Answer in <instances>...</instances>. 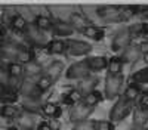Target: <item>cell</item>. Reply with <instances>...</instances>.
<instances>
[{
  "label": "cell",
  "instance_id": "1",
  "mask_svg": "<svg viewBox=\"0 0 148 130\" xmlns=\"http://www.w3.org/2000/svg\"><path fill=\"white\" fill-rule=\"evenodd\" d=\"M130 108H132V102H129L126 98L120 96L119 101L114 103V106L110 111V120H113V121H121L123 118L127 117V114L130 112Z\"/></svg>",
  "mask_w": 148,
  "mask_h": 130
},
{
  "label": "cell",
  "instance_id": "2",
  "mask_svg": "<svg viewBox=\"0 0 148 130\" xmlns=\"http://www.w3.org/2000/svg\"><path fill=\"white\" fill-rule=\"evenodd\" d=\"M121 84H123V77L120 74L117 76L108 74L105 78V98L114 99L121 90Z\"/></svg>",
  "mask_w": 148,
  "mask_h": 130
},
{
  "label": "cell",
  "instance_id": "3",
  "mask_svg": "<svg viewBox=\"0 0 148 130\" xmlns=\"http://www.w3.org/2000/svg\"><path fill=\"white\" fill-rule=\"evenodd\" d=\"M130 40H132V33H130V30H129V28L120 30L119 33H116V35L113 37V43H111V46H113V50H114V52H119V50L126 49V47H129V44H130Z\"/></svg>",
  "mask_w": 148,
  "mask_h": 130
},
{
  "label": "cell",
  "instance_id": "4",
  "mask_svg": "<svg viewBox=\"0 0 148 130\" xmlns=\"http://www.w3.org/2000/svg\"><path fill=\"white\" fill-rule=\"evenodd\" d=\"M89 73H90L89 65H88V62H86V59H84V61L73 64L67 69V78H71V80L86 78V77H89Z\"/></svg>",
  "mask_w": 148,
  "mask_h": 130
},
{
  "label": "cell",
  "instance_id": "5",
  "mask_svg": "<svg viewBox=\"0 0 148 130\" xmlns=\"http://www.w3.org/2000/svg\"><path fill=\"white\" fill-rule=\"evenodd\" d=\"M92 112H93V106L79 103V105L74 106V108L71 110V112H70V121L76 123V124L82 123V121H86V118H88Z\"/></svg>",
  "mask_w": 148,
  "mask_h": 130
},
{
  "label": "cell",
  "instance_id": "6",
  "mask_svg": "<svg viewBox=\"0 0 148 130\" xmlns=\"http://www.w3.org/2000/svg\"><path fill=\"white\" fill-rule=\"evenodd\" d=\"M65 44H67V52L73 56H83V55H88L92 50V46L86 42L68 40Z\"/></svg>",
  "mask_w": 148,
  "mask_h": 130
},
{
  "label": "cell",
  "instance_id": "7",
  "mask_svg": "<svg viewBox=\"0 0 148 130\" xmlns=\"http://www.w3.org/2000/svg\"><path fill=\"white\" fill-rule=\"evenodd\" d=\"M98 15L99 18H102L104 21H121L123 15H121V9L120 7H114V6H104L98 9Z\"/></svg>",
  "mask_w": 148,
  "mask_h": 130
},
{
  "label": "cell",
  "instance_id": "8",
  "mask_svg": "<svg viewBox=\"0 0 148 130\" xmlns=\"http://www.w3.org/2000/svg\"><path fill=\"white\" fill-rule=\"evenodd\" d=\"M25 33H27V37H28V40L33 43V44H36V46H45L46 44V35L43 34V31L42 30H39L34 24L31 25H27V28H25Z\"/></svg>",
  "mask_w": 148,
  "mask_h": 130
},
{
  "label": "cell",
  "instance_id": "9",
  "mask_svg": "<svg viewBox=\"0 0 148 130\" xmlns=\"http://www.w3.org/2000/svg\"><path fill=\"white\" fill-rule=\"evenodd\" d=\"M141 56H142V53H141L138 46H129V47H126V49H125V52H123L121 61L123 62H127V64H133V62H136Z\"/></svg>",
  "mask_w": 148,
  "mask_h": 130
},
{
  "label": "cell",
  "instance_id": "10",
  "mask_svg": "<svg viewBox=\"0 0 148 130\" xmlns=\"http://www.w3.org/2000/svg\"><path fill=\"white\" fill-rule=\"evenodd\" d=\"M86 37H90L92 40H96V42H99L104 39V35H105V31L104 28L101 27H95V25H88V27H84L80 30Z\"/></svg>",
  "mask_w": 148,
  "mask_h": 130
},
{
  "label": "cell",
  "instance_id": "11",
  "mask_svg": "<svg viewBox=\"0 0 148 130\" xmlns=\"http://www.w3.org/2000/svg\"><path fill=\"white\" fill-rule=\"evenodd\" d=\"M62 71H64V64L61 61H55V62H52L46 68V77H49L52 80V83H53V81H56L59 78V76H61Z\"/></svg>",
  "mask_w": 148,
  "mask_h": 130
},
{
  "label": "cell",
  "instance_id": "12",
  "mask_svg": "<svg viewBox=\"0 0 148 130\" xmlns=\"http://www.w3.org/2000/svg\"><path fill=\"white\" fill-rule=\"evenodd\" d=\"M86 62H88L90 71H101V69L107 68V65H108V61H107L104 56H93V58H89V59H86Z\"/></svg>",
  "mask_w": 148,
  "mask_h": 130
},
{
  "label": "cell",
  "instance_id": "13",
  "mask_svg": "<svg viewBox=\"0 0 148 130\" xmlns=\"http://www.w3.org/2000/svg\"><path fill=\"white\" fill-rule=\"evenodd\" d=\"M148 121V110H144L141 108V106H138V108H135L133 111V123L135 126L138 127H144Z\"/></svg>",
  "mask_w": 148,
  "mask_h": 130
},
{
  "label": "cell",
  "instance_id": "14",
  "mask_svg": "<svg viewBox=\"0 0 148 130\" xmlns=\"http://www.w3.org/2000/svg\"><path fill=\"white\" fill-rule=\"evenodd\" d=\"M21 93L25 98H37V93H40V92L34 83H31L30 80H24V83L21 84Z\"/></svg>",
  "mask_w": 148,
  "mask_h": 130
},
{
  "label": "cell",
  "instance_id": "15",
  "mask_svg": "<svg viewBox=\"0 0 148 130\" xmlns=\"http://www.w3.org/2000/svg\"><path fill=\"white\" fill-rule=\"evenodd\" d=\"M53 33L56 35H61V37H67V35H71L74 33V27L70 22H58L53 25Z\"/></svg>",
  "mask_w": 148,
  "mask_h": 130
},
{
  "label": "cell",
  "instance_id": "16",
  "mask_svg": "<svg viewBox=\"0 0 148 130\" xmlns=\"http://www.w3.org/2000/svg\"><path fill=\"white\" fill-rule=\"evenodd\" d=\"M96 83H98V78L95 77H86L83 81H82V84H80V95H83V96H86V95H89L93 92L95 86H96Z\"/></svg>",
  "mask_w": 148,
  "mask_h": 130
},
{
  "label": "cell",
  "instance_id": "17",
  "mask_svg": "<svg viewBox=\"0 0 148 130\" xmlns=\"http://www.w3.org/2000/svg\"><path fill=\"white\" fill-rule=\"evenodd\" d=\"M22 106L25 108L27 111H31V112H39L42 110V103H40V99L39 98H25L22 102Z\"/></svg>",
  "mask_w": 148,
  "mask_h": 130
},
{
  "label": "cell",
  "instance_id": "18",
  "mask_svg": "<svg viewBox=\"0 0 148 130\" xmlns=\"http://www.w3.org/2000/svg\"><path fill=\"white\" fill-rule=\"evenodd\" d=\"M18 123L19 127H22L24 130H33L36 127V120L30 115V114H22L18 117Z\"/></svg>",
  "mask_w": 148,
  "mask_h": 130
},
{
  "label": "cell",
  "instance_id": "19",
  "mask_svg": "<svg viewBox=\"0 0 148 130\" xmlns=\"http://www.w3.org/2000/svg\"><path fill=\"white\" fill-rule=\"evenodd\" d=\"M121 67H123L121 58H111L108 61V65H107L110 74H113V76H117L121 73Z\"/></svg>",
  "mask_w": 148,
  "mask_h": 130
},
{
  "label": "cell",
  "instance_id": "20",
  "mask_svg": "<svg viewBox=\"0 0 148 130\" xmlns=\"http://www.w3.org/2000/svg\"><path fill=\"white\" fill-rule=\"evenodd\" d=\"M42 111H43L45 115H49V117H59V115H61V108H59L58 105L52 103V102L43 103Z\"/></svg>",
  "mask_w": 148,
  "mask_h": 130
},
{
  "label": "cell",
  "instance_id": "21",
  "mask_svg": "<svg viewBox=\"0 0 148 130\" xmlns=\"http://www.w3.org/2000/svg\"><path fill=\"white\" fill-rule=\"evenodd\" d=\"M16 61H19V64H30L33 62V53L28 50V49H24V47H19L18 50V55H16Z\"/></svg>",
  "mask_w": 148,
  "mask_h": 130
},
{
  "label": "cell",
  "instance_id": "22",
  "mask_svg": "<svg viewBox=\"0 0 148 130\" xmlns=\"http://www.w3.org/2000/svg\"><path fill=\"white\" fill-rule=\"evenodd\" d=\"M47 49H49V52H51V53H56V55H59V53H64V52L67 50V44H65V42L53 40L51 44L47 46Z\"/></svg>",
  "mask_w": 148,
  "mask_h": 130
},
{
  "label": "cell",
  "instance_id": "23",
  "mask_svg": "<svg viewBox=\"0 0 148 130\" xmlns=\"http://www.w3.org/2000/svg\"><path fill=\"white\" fill-rule=\"evenodd\" d=\"M0 114L5 118H14V117H18L19 111L15 105H3L2 110H0Z\"/></svg>",
  "mask_w": 148,
  "mask_h": 130
},
{
  "label": "cell",
  "instance_id": "24",
  "mask_svg": "<svg viewBox=\"0 0 148 130\" xmlns=\"http://www.w3.org/2000/svg\"><path fill=\"white\" fill-rule=\"evenodd\" d=\"M34 25H36L37 28H39V30H42V31H43V30H49V28H52L53 24H52V21L49 19L47 16L39 15V16L36 18V24H34Z\"/></svg>",
  "mask_w": 148,
  "mask_h": 130
},
{
  "label": "cell",
  "instance_id": "25",
  "mask_svg": "<svg viewBox=\"0 0 148 130\" xmlns=\"http://www.w3.org/2000/svg\"><path fill=\"white\" fill-rule=\"evenodd\" d=\"M132 80L135 83H139V84H145V83H148V67L136 71V73L132 76Z\"/></svg>",
  "mask_w": 148,
  "mask_h": 130
},
{
  "label": "cell",
  "instance_id": "26",
  "mask_svg": "<svg viewBox=\"0 0 148 130\" xmlns=\"http://www.w3.org/2000/svg\"><path fill=\"white\" fill-rule=\"evenodd\" d=\"M139 95V87L136 84H129L125 90V95H123V98H126L129 102H132L133 99H136Z\"/></svg>",
  "mask_w": 148,
  "mask_h": 130
},
{
  "label": "cell",
  "instance_id": "27",
  "mask_svg": "<svg viewBox=\"0 0 148 130\" xmlns=\"http://www.w3.org/2000/svg\"><path fill=\"white\" fill-rule=\"evenodd\" d=\"M10 25L14 27V30H16V31H24L27 28V21H25V18H24L22 15H16L14 19H12V22H10Z\"/></svg>",
  "mask_w": 148,
  "mask_h": 130
},
{
  "label": "cell",
  "instance_id": "28",
  "mask_svg": "<svg viewBox=\"0 0 148 130\" xmlns=\"http://www.w3.org/2000/svg\"><path fill=\"white\" fill-rule=\"evenodd\" d=\"M102 99V96H101V93L99 92H92V93H89V95H86L84 96V105H89V106H95L98 102H99Z\"/></svg>",
  "mask_w": 148,
  "mask_h": 130
},
{
  "label": "cell",
  "instance_id": "29",
  "mask_svg": "<svg viewBox=\"0 0 148 130\" xmlns=\"http://www.w3.org/2000/svg\"><path fill=\"white\" fill-rule=\"evenodd\" d=\"M80 96H82V95H80V92H79V90H71L70 93L64 95L62 102H64V103H67V105H74L76 102H79Z\"/></svg>",
  "mask_w": 148,
  "mask_h": 130
},
{
  "label": "cell",
  "instance_id": "30",
  "mask_svg": "<svg viewBox=\"0 0 148 130\" xmlns=\"http://www.w3.org/2000/svg\"><path fill=\"white\" fill-rule=\"evenodd\" d=\"M8 73H9L10 77H15L16 78V77H19L24 73V68H22V65L19 62H12L8 67Z\"/></svg>",
  "mask_w": 148,
  "mask_h": 130
},
{
  "label": "cell",
  "instance_id": "31",
  "mask_svg": "<svg viewBox=\"0 0 148 130\" xmlns=\"http://www.w3.org/2000/svg\"><path fill=\"white\" fill-rule=\"evenodd\" d=\"M0 99H2L3 102H6V105H12V102H15L18 99V96H16L15 92L2 90V92H0Z\"/></svg>",
  "mask_w": 148,
  "mask_h": 130
},
{
  "label": "cell",
  "instance_id": "32",
  "mask_svg": "<svg viewBox=\"0 0 148 130\" xmlns=\"http://www.w3.org/2000/svg\"><path fill=\"white\" fill-rule=\"evenodd\" d=\"M24 69H25V73H27L28 76H37V74H40V73H42V65H40L39 62L33 61V62L27 64Z\"/></svg>",
  "mask_w": 148,
  "mask_h": 130
},
{
  "label": "cell",
  "instance_id": "33",
  "mask_svg": "<svg viewBox=\"0 0 148 130\" xmlns=\"http://www.w3.org/2000/svg\"><path fill=\"white\" fill-rule=\"evenodd\" d=\"M36 86H37V89H39V92H46V90L51 89L52 80L49 78V77H46V76H43V77L39 78V81L36 83Z\"/></svg>",
  "mask_w": 148,
  "mask_h": 130
},
{
  "label": "cell",
  "instance_id": "34",
  "mask_svg": "<svg viewBox=\"0 0 148 130\" xmlns=\"http://www.w3.org/2000/svg\"><path fill=\"white\" fill-rule=\"evenodd\" d=\"M18 50H19V47H18V46H15V44H6V46L3 47L2 53H5L8 58L15 59V58H16V55H18Z\"/></svg>",
  "mask_w": 148,
  "mask_h": 130
},
{
  "label": "cell",
  "instance_id": "35",
  "mask_svg": "<svg viewBox=\"0 0 148 130\" xmlns=\"http://www.w3.org/2000/svg\"><path fill=\"white\" fill-rule=\"evenodd\" d=\"M93 124H95V130H114V124L111 121L98 120V121H93Z\"/></svg>",
  "mask_w": 148,
  "mask_h": 130
},
{
  "label": "cell",
  "instance_id": "36",
  "mask_svg": "<svg viewBox=\"0 0 148 130\" xmlns=\"http://www.w3.org/2000/svg\"><path fill=\"white\" fill-rule=\"evenodd\" d=\"M10 84V76L8 73V69L0 68V86L2 87H8Z\"/></svg>",
  "mask_w": 148,
  "mask_h": 130
},
{
  "label": "cell",
  "instance_id": "37",
  "mask_svg": "<svg viewBox=\"0 0 148 130\" xmlns=\"http://www.w3.org/2000/svg\"><path fill=\"white\" fill-rule=\"evenodd\" d=\"M73 130H95V124L93 121H82V123H77L76 126L73 127Z\"/></svg>",
  "mask_w": 148,
  "mask_h": 130
},
{
  "label": "cell",
  "instance_id": "38",
  "mask_svg": "<svg viewBox=\"0 0 148 130\" xmlns=\"http://www.w3.org/2000/svg\"><path fill=\"white\" fill-rule=\"evenodd\" d=\"M139 106L144 110H148V90L141 93V98H139Z\"/></svg>",
  "mask_w": 148,
  "mask_h": 130
},
{
  "label": "cell",
  "instance_id": "39",
  "mask_svg": "<svg viewBox=\"0 0 148 130\" xmlns=\"http://www.w3.org/2000/svg\"><path fill=\"white\" fill-rule=\"evenodd\" d=\"M138 47H139V50H141L142 55H148V42H142Z\"/></svg>",
  "mask_w": 148,
  "mask_h": 130
},
{
  "label": "cell",
  "instance_id": "40",
  "mask_svg": "<svg viewBox=\"0 0 148 130\" xmlns=\"http://www.w3.org/2000/svg\"><path fill=\"white\" fill-rule=\"evenodd\" d=\"M37 130H53V129L51 127V124H47V123H42V124H39Z\"/></svg>",
  "mask_w": 148,
  "mask_h": 130
},
{
  "label": "cell",
  "instance_id": "41",
  "mask_svg": "<svg viewBox=\"0 0 148 130\" xmlns=\"http://www.w3.org/2000/svg\"><path fill=\"white\" fill-rule=\"evenodd\" d=\"M141 33L148 34V22L147 24H141Z\"/></svg>",
  "mask_w": 148,
  "mask_h": 130
},
{
  "label": "cell",
  "instance_id": "42",
  "mask_svg": "<svg viewBox=\"0 0 148 130\" xmlns=\"http://www.w3.org/2000/svg\"><path fill=\"white\" fill-rule=\"evenodd\" d=\"M144 16H145V18H148V9H145V12H144Z\"/></svg>",
  "mask_w": 148,
  "mask_h": 130
},
{
  "label": "cell",
  "instance_id": "43",
  "mask_svg": "<svg viewBox=\"0 0 148 130\" xmlns=\"http://www.w3.org/2000/svg\"><path fill=\"white\" fill-rule=\"evenodd\" d=\"M8 130H18V129H15V127H10V129H8Z\"/></svg>",
  "mask_w": 148,
  "mask_h": 130
},
{
  "label": "cell",
  "instance_id": "44",
  "mask_svg": "<svg viewBox=\"0 0 148 130\" xmlns=\"http://www.w3.org/2000/svg\"><path fill=\"white\" fill-rule=\"evenodd\" d=\"M130 130H141V129H130Z\"/></svg>",
  "mask_w": 148,
  "mask_h": 130
},
{
  "label": "cell",
  "instance_id": "45",
  "mask_svg": "<svg viewBox=\"0 0 148 130\" xmlns=\"http://www.w3.org/2000/svg\"><path fill=\"white\" fill-rule=\"evenodd\" d=\"M0 58H2V50H0Z\"/></svg>",
  "mask_w": 148,
  "mask_h": 130
}]
</instances>
